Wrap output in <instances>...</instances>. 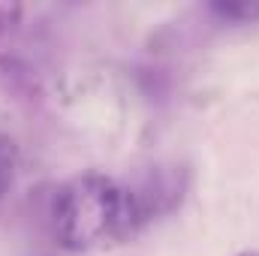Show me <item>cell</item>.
I'll list each match as a JSON object with an SVG mask.
<instances>
[{"label":"cell","instance_id":"obj_1","mask_svg":"<svg viewBox=\"0 0 259 256\" xmlns=\"http://www.w3.org/2000/svg\"><path fill=\"white\" fill-rule=\"evenodd\" d=\"M145 223L148 217L136 187L100 172L66 181L52 202V232L72 253L124 244Z\"/></svg>","mask_w":259,"mask_h":256},{"label":"cell","instance_id":"obj_2","mask_svg":"<svg viewBox=\"0 0 259 256\" xmlns=\"http://www.w3.org/2000/svg\"><path fill=\"white\" fill-rule=\"evenodd\" d=\"M211 12L214 15H220V18H226V21H244V24H250V21H256L259 18V3H211Z\"/></svg>","mask_w":259,"mask_h":256},{"label":"cell","instance_id":"obj_3","mask_svg":"<svg viewBox=\"0 0 259 256\" xmlns=\"http://www.w3.org/2000/svg\"><path fill=\"white\" fill-rule=\"evenodd\" d=\"M12 175H15V148H12L9 139L0 136V196L9 190Z\"/></svg>","mask_w":259,"mask_h":256},{"label":"cell","instance_id":"obj_4","mask_svg":"<svg viewBox=\"0 0 259 256\" xmlns=\"http://www.w3.org/2000/svg\"><path fill=\"white\" fill-rule=\"evenodd\" d=\"M238 256H259V250H244V253H238Z\"/></svg>","mask_w":259,"mask_h":256}]
</instances>
